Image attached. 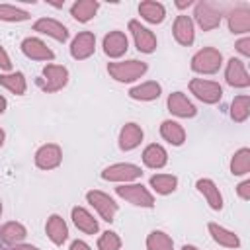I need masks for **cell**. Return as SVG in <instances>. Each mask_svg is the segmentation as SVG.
<instances>
[{
  "mask_svg": "<svg viewBox=\"0 0 250 250\" xmlns=\"http://www.w3.org/2000/svg\"><path fill=\"white\" fill-rule=\"evenodd\" d=\"M160 92H162L160 84L154 82V80H148V82H143V84L131 88L129 96L133 100H139V102H150V100H156L160 96Z\"/></svg>",
  "mask_w": 250,
  "mask_h": 250,
  "instance_id": "24",
  "label": "cell"
},
{
  "mask_svg": "<svg viewBox=\"0 0 250 250\" xmlns=\"http://www.w3.org/2000/svg\"><path fill=\"white\" fill-rule=\"evenodd\" d=\"M86 199H88V203L98 211V215H100L104 221H107V223L113 221V217H115V213H117V203H115L107 193L98 191V189H92V191L86 193Z\"/></svg>",
  "mask_w": 250,
  "mask_h": 250,
  "instance_id": "8",
  "label": "cell"
},
{
  "mask_svg": "<svg viewBox=\"0 0 250 250\" xmlns=\"http://www.w3.org/2000/svg\"><path fill=\"white\" fill-rule=\"evenodd\" d=\"M10 250H37V248L31 246V244H21V242H20V244H14Z\"/></svg>",
  "mask_w": 250,
  "mask_h": 250,
  "instance_id": "41",
  "label": "cell"
},
{
  "mask_svg": "<svg viewBox=\"0 0 250 250\" xmlns=\"http://www.w3.org/2000/svg\"><path fill=\"white\" fill-rule=\"evenodd\" d=\"M176 6L182 10V8H188V6H191V0H188V2H176Z\"/></svg>",
  "mask_w": 250,
  "mask_h": 250,
  "instance_id": "43",
  "label": "cell"
},
{
  "mask_svg": "<svg viewBox=\"0 0 250 250\" xmlns=\"http://www.w3.org/2000/svg\"><path fill=\"white\" fill-rule=\"evenodd\" d=\"M0 215H2V203H0Z\"/></svg>",
  "mask_w": 250,
  "mask_h": 250,
  "instance_id": "46",
  "label": "cell"
},
{
  "mask_svg": "<svg viewBox=\"0 0 250 250\" xmlns=\"http://www.w3.org/2000/svg\"><path fill=\"white\" fill-rule=\"evenodd\" d=\"M141 168L137 164H129V162H119V164H111L102 172V178L107 182H123L129 184L137 178H141Z\"/></svg>",
  "mask_w": 250,
  "mask_h": 250,
  "instance_id": "7",
  "label": "cell"
},
{
  "mask_svg": "<svg viewBox=\"0 0 250 250\" xmlns=\"http://www.w3.org/2000/svg\"><path fill=\"white\" fill-rule=\"evenodd\" d=\"M250 170V148H238L234 154H232V160H230V174L232 176H244L248 174Z\"/></svg>",
  "mask_w": 250,
  "mask_h": 250,
  "instance_id": "30",
  "label": "cell"
},
{
  "mask_svg": "<svg viewBox=\"0 0 250 250\" xmlns=\"http://www.w3.org/2000/svg\"><path fill=\"white\" fill-rule=\"evenodd\" d=\"M21 51L27 59H33V61H53L55 59V53L37 37H25L21 41Z\"/></svg>",
  "mask_w": 250,
  "mask_h": 250,
  "instance_id": "13",
  "label": "cell"
},
{
  "mask_svg": "<svg viewBox=\"0 0 250 250\" xmlns=\"http://www.w3.org/2000/svg\"><path fill=\"white\" fill-rule=\"evenodd\" d=\"M143 162L148 168H162L168 162V154H166L164 146H160V145L154 143V145H148L143 150Z\"/></svg>",
  "mask_w": 250,
  "mask_h": 250,
  "instance_id": "28",
  "label": "cell"
},
{
  "mask_svg": "<svg viewBox=\"0 0 250 250\" xmlns=\"http://www.w3.org/2000/svg\"><path fill=\"white\" fill-rule=\"evenodd\" d=\"M6 105H8V102H6V98L4 96H0V113L6 109Z\"/></svg>",
  "mask_w": 250,
  "mask_h": 250,
  "instance_id": "42",
  "label": "cell"
},
{
  "mask_svg": "<svg viewBox=\"0 0 250 250\" xmlns=\"http://www.w3.org/2000/svg\"><path fill=\"white\" fill-rule=\"evenodd\" d=\"M115 191L119 197H123L125 201H129L137 207H152L154 205L152 193L143 184H123V186L115 188Z\"/></svg>",
  "mask_w": 250,
  "mask_h": 250,
  "instance_id": "3",
  "label": "cell"
},
{
  "mask_svg": "<svg viewBox=\"0 0 250 250\" xmlns=\"http://www.w3.org/2000/svg\"><path fill=\"white\" fill-rule=\"evenodd\" d=\"M209 232H211L213 240L217 244H221V246H227V248H238L240 246L238 236L232 230H229V229H225V227H221L217 223H209Z\"/></svg>",
  "mask_w": 250,
  "mask_h": 250,
  "instance_id": "25",
  "label": "cell"
},
{
  "mask_svg": "<svg viewBox=\"0 0 250 250\" xmlns=\"http://www.w3.org/2000/svg\"><path fill=\"white\" fill-rule=\"evenodd\" d=\"M70 250H92L84 240H74L72 244H70Z\"/></svg>",
  "mask_w": 250,
  "mask_h": 250,
  "instance_id": "40",
  "label": "cell"
},
{
  "mask_svg": "<svg viewBox=\"0 0 250 250\" xmlns=\"http://www.w3.org/2000/svg\"><path fill=\"white\" fill-rule=\"evenodd\" d=\"M0 68L2 70H10L12 68V61H10V57H8V53H6V49L0 45Z\"/></svg>",
  "mask_w": 250,
  "mask_h": 250,
  "instance_id": "39",
  "label": "cell"
},
{
  "mask_svg": "<svg viewBox=\"0 0 250 250\" xmlns=\"http://www.w3.org/2000/svg\"><path fill=\"white\" fill-rule=\"evenodd\" d=\"M27 236V230L21 223H16V221H10L6 223L2 229H0V238L6 242V244H20L23 238Z\"/></svg>",
  "mask_w": 250,
  "mask_h": 250,
  "instance_id": "29",
  "label": "cell"
},
{
  "mask_svg": "<svg viewBox=\"0 0 250 250\" xmlns=\"http://www.w3.org/2000/svg\"><path fill=\"white\" fill-rule=\"evenodd\" d=\"M119 248H121V238L111 230H105L98 238V250H119Z\"/></svg>",
  "mask_w": 250,
  "mask_h": 250,
  "instance_id": "36",
  "label": "cell"
},
{
  "mask_svg": "<svg viewBox=\"0 0 250 250\" xmlns=\"http://www.w3.org/2000/svg\"><path fill=\"white\" fill-rule=\"evenodd\" d=\"M150 186H152V189H154L156 193L168 195V193H172V191L176 189L178 178L172 176V174H156V176L150 178Z\"/></svg>",
  "mask_w": 250,
  "mask_h": 250,
  "instance_id": "31",
  "label": "cell"
},
{
  "mask_svg": "<svg viewBox=\"0 0 250 250\" xmlns=\"http://www.w3.org/2000/svg\"><path fill=\"white\" fill-rule=\"evenodd\" d=\"M193 16H195L197 25H199L203 31H211V29L219 27V23H221V10H219L215 4L205 2V0L195 4Z\"/></svg>",
  "mask_w": 250,
  "mask_h": 250,
  "instance_id": "6",
  "label": "cell"
},
{
  "mask_svg": "<svg viewBox=\"0 0 250 250\" xmlns=\"http://www.w3.org/2000/svg\"><path fill=\"white\" fill-rule=\"evenodd\" d=\"M127 47H129V41H127L125 33L119 31V29L109 31V33L104 37V53H105L107 57H111V59H117V57L125 55Z\"/></svg>",
  "mask_w": 250,
  "mask_h": 250,
  "instance_id": "15",
  "label": "cell"
},
{
  "mask_svg": "<svg viewBox=\"0 0 250 250\" xmlns=\"http://www.w3.org/2000/svg\"><path fill=\"white\" fill-rule=\"evenodd\" d=\"M227 21H229V29L232 33H246V31H250V10L246 6H238L229 12Z\"/></svg>",
  "mask_w": 250,
  "mask_h": 250,
  "instance_id": "19",
  "label": "cell"
},
{
  "mask_svg": "<svg viewBox=\"0 0 250 250\" xmlns=\"http://www.w3.org/2000/svg\"><path fill=\"white\" fill-rule=\"evenodd\" d=\"M96 51V37L92 31H82L78 33L72 43H70V55L76 59V61H84L88 59L90 55H94Z\"/></svg>",
  "mask_w": 250,
  "mask_h": 250,
  "instance_id": "11",
  "label": "cell"
},
{
  "mask_svg": "<svg viewBox=\"0 0 250 250\" xmlns=\"http://www.w3.org/2000/svg\"><path fill=\"white\" fill-rule=\"evenodd\" d=\"M33 29L39 31V33H43V35H49V37H53L57 41H62V43L68 39V29L61 21H57L53 18H41V20H37L33 23Z\"/></svg>",
  "mask_w": 250,
  "mask_h": 250,
  "instance_id": "14",
  "label": "cell"
},
{
  "mask_svg": "<svg viewBox=\"0 0 250 250\" xmlns=\"http://www.w3.org/2000/svg\"><path fill=\"white\" fill-rule=\"evenodd\" d=\"M236 191H238V195H240L242 199H250V180L240 182L238 188H236Z\"/></svg>",
  "mask_w": 250,
  "mask_h": 250,
  "instance_id": "38",
  "label": "cell"
},
{
  "mask_svg": "<svg viewBox=\"0 0 250 250\" xmlns=\"http://www.w3.org/2000/svg\"><path fill=\"white\" fill-rule=\"evenodd\" d=\"M248 113H250V98L246 94L242 96H236L230 104V117L236 121V123H242L248 119Z\"/></svg>",
  "mask_w": 250,
  "mask_h": 250,
  "instance_id": "33",
  "label": "cell"
},
{
  "mask_svg": "<svg viewBox=\"0 0 250 250\" xmlns=\"http://www.w3.org/2000/svg\"><path fill=\"white\" fill-rule=\"evenodd\" d=\"M29 14L12 4H0V20L2 21H25Z\"/></svg>",
  "mask_w": 250,
  "mask_h": 250,
  "instance_id": "35",
  "label": "cell"
},
{
  "mask_svg": "<svg viewBox=\"0 0 250 250\" xmlns=\"http://www.w3.org/2000/svg\"><path fill=\"white\" fill-rule=\"evenodd\" d=\"M168 109H170V113H174L178 117H193L197 113L195 105L182 92H174L168 96Z\"/></svg>",
  "mask_w": 250,
  "mask_h": 250,
  "instance_id": "16",
  "label": "cell"
},
{
  "mask_svg": "<svg viewBox=\"0 0 250 250\" xmlns=\"http://www.w3.org/2000/svg\"><path fill=\"white\" fill-rule=\"evenodd\" d=\"M182 250H199V248H195V246H191V244H186Z\"/></svg>",
  "mask_w": 250,
  "mask_h": 250,
  "instance_id": "44",
  "label": "cell"
},
{
  "mask_svg": "<svg viewBox=\"0 0 250 250\" xmlns=\"http://www.w3.org/2000/svg\"><path fill=\"white\" fill-rule=\"evenodd\" d=\"M143 141V129L137 123H125L119 133V148L121 150H133Z\"/></svg>",
  "mask_w": 250,
  "mask_h": 250,
  "instance_id": "20",
  "label": "cell"
},
{
  "mask_svg": "<svg viewBox=\"0 0 250 250\" xmlns=\"http://www.w3.org/2000/svg\"><path fill=\"white\" fill-rule=\"evenodd\" d=\"M68 82V70L61 64H45L43 68V80H39V86L45 92H59Z\"/></svg>",
  "mask_w": 250,
  "mask_h": 250,
  "instance_id": "5",
  "label": "cell"
},
{
  "mask_svg": "<svg viewBox=\"0 0 250 250\" xmlns=\"http://www.w3.org/2000/svg\"><path fill=\"white\" fill-rule=\"evenodd\" d=\"M98 8H100V4L96 0H78V2H74L70 6V16L76 21H82L84 23V21H90L96 16Z\"/></svg>",
  "mask_w": 250,
  "mask_h": 250,
  "instance_id": "23",
  "label": "cell"
},
{
  "mask_svg": "<svg viewBox=\"0 0 250 250\" xmlns=\"http://www.w3.org/2000/svg\"><path fill=\"white\" fill-rule=\"evenodd\" d=\"M195 188H197V191L205 197V201L209 203L211 209H215V211L223 209V195H221V191H219V188L215 186L213 180H209V178H201V180H197Z\"/></svg>",
  "mask_w": 250,
  "mask_h": 250,
  "instance_id": "17",
  "label": "cell"
},
{
  "mask_svg": "<svg viewBox=\"0 0 250 250\" xmlns=\"http://www.w3.org/2000/svg\"><path fill=\"white\" fill-rule=\"evenodd\" d=\"M107 72L113 80L117 82H133L141 78L146 72V62L131 59V61H119V62H109Z\"/></svg>",
  "mask_w": 250,
  "mask_h": 250,
  "instance_id": "1",
  "label": "cell"
},
{
  "mask_svg": "<svg viewBox=\"0 0 250 250\" xmlns=\"http://www.w3.org/2000/svg\"><path fill=\"white\" fill-rule=\"evenodd\" d=\"M4 137H6V135H4V131H2V129H0V146H2V145H4Z\"/></svg>",
  "mask_w": 250,
  "mask_h": 250,
  "instance_id": "45",
  "label": "cell"
},
{
  "mask_svg": "<svg viewBox=\"0 0 250 250\" xmlns=\"http://www.w3.org/2000/svg\"><path fill=\"white\" fill-rule=\"evenodd\" d=\"M174 242L172 238L162 230H152L146 238V250H172Z\"/></svg>",
  "mask_w": 250,
  "mask_h": 250,
  "instance_id": "34",
  "label": "cell"
},
{
  "mask_svg": "<svg viewBox=\"0 0 250 250\" xmlns=\"http://www.w3.org/2000/svg\"><path fill=\"white\" fill-rule=\"evenodd\" d=\"M129 31L133 33V39H135V45H137L139 51H143V53H152V51L156 49V35H154L148 27L141 25V21L131 20V21H129Z\"/></svg>",
  "mask_w": 250,
  "mask_h": 250,
  "instance_id": "9",
  "label": "cell"
},
{
  "mask_svg": "<svg viewBox=\"0 0 250 250\" xmlns=\"http://www.w3.org/2000/svg\"><path fill=\"white\" fill-rule=\"evenodd\" d=\"M72 221H74L76 229L86 232V234H96L98 232V221L84 207H74L72 209Z\"/></svg>",
  "mask_w": 250,
  "mask_h": 250,
  "instance_id": "22",
  "label": "cell"
},
{
  "mask_svg": "<svg viewBox=\"0 0 250 250\" xmlns=\"http://www.w3.org/2000/svg\"><path fill=\"white\" fill-rule=\"evenodd\" d=\"M225 78H227L229 86H232V88H246V86H250V76H248L246 66H244V62L240 59H230L227 62Z\"/></svg>",
  "mask_w": 250,
  "mask_h": 250,
  "instance_id": "12",
  "label": "cell"
},
{
  "mask_svg": "<svg viewBox=\"0 0 250 250\" xmlns=\"http://www.w3.org/2000/svg\"><path fill=\"white\" fill-rule=\"evenodd\" d=\"M0 84L10 90L16 96H21L25 92V78L21 72H8V74H0Z\"/></svg>",
  "mask_w": 250,
  "mask_h": 250,
  "instance_id": "32",
  "label": "cell"
},
{
  "mask_svg": "<svg viewBox=\"0 0 250 250\" xmlns=\"http://www.w3.org/2000/svg\"><path fill=\"white\" fill-rule=\"evenodd\" d=\"M139 14L148 23H160L164 20V16H166V10H164V6L160 2L146 0V2H141L139 4Z\"/></svg>",
  "mask_w": 250,
  "mask_h": 250,
  "instance_id": "27",
  "label": "cell"
},
{
  "mask_svg": "<svg viewBox=\"0 0 250 250\" xmlns=\"http://www.w3.org/2000/svg\"><path fill=\"white\" fill-rule=\"evenodd\" d=\"M45 230H47V236L51 238L53 244H62L68 238V227L61 215H51L47 219Z\"/></svg>",
  "mask_w": 250,
  "mask_h": 250,
  "instance_id": "21",
  "label": "cell"
},
{
  "mask_svg": "<svg viewBox=\"0 0 250 250\" xmlns=\"http://www.w3.org/2000/svg\"><path fill=\"white\" fill-rule=\"evenodd\" d=\"M174 37L180 45H186L189 47L195 39V31H193V21L189 16H178L176 21H174Z\"/></svg>",
  "mask_w": 250,
  "mask_h": 250,
  "instance_id": "18",
  "label": "cell"
},
{
  "mask_svg": "<svg viewBox=\"0 0 250 250\" xmlns=\"http://www.w3.org/2000/svg\"><path fill=\"white\" fill-rule=\"evenodd\" d=\"M189 90L203 104H217L223 98L221 84L219 82H213V80H205V78H193L189 82Z\"/></svg>",
  "mask_w": 250,
  "mask_h": 250,
  "instance_id": "4",
  "label": "cell"
},
{
  "mask_svg": "<svg viewBox=\"0 0 250 250\" xmlns=\"http://www.w3.org/2000/svg\"><path fill=\"white\" fill-rule=\"evenodd\" d=\"M236 51L244 57H250V37H242L240 41H236Z\"/></svg>",
  "mask_w": 250,
  "mask_h": 250,
  "instance_id": "37",
  "label": "cell"
},
{
  "mask_svg": "<svg viewBox=\"0 0 250 250\" xmlns=\"http://www.w3.org/2000/svg\"><path fill=\"white\" fill-rule=\"evenodd\" d=\"M160 135L164 137V141H168V143L174 145V146H180V145H184V141H186V131H184V127H182L180 123H176V121H170V119L162 121V125H160Z\"/></svg>",
  "mask_w": 250,
  "mask_h": 250,
  "instance_id": "26",
  "label": "cell"
},
{
  "mask_svg": "<svg viewBox=\"0 0 250 250\" xmlns=\"http://www.w3.org/2000/svg\"><path fill=\"white\" fill-rule=\"evenodd\" d=\"M223 64V55L215 47H203L191 59V68L199 74H215Z\"/></svg>",
  "mask_w": 250,
  "mask_h": 250,
  "instance_id": "2",
  "label": "cell"
},
{
  "mask_svg": "<svg viewBox=\"0 0 250 250\" xmlns=\"http://www.w3.org/2000/svg\"><path fill=\"white\" fill-rule=\"evenodd\" d=\"M61 160H62V150L59 145H53V143L39 146L35 152V164L41 170H53L61 164Z\"/></svg>",
  "mask_w": 250,
  "mask_h": 250,
  "instance_id": "10",
  "label": "cell"
}]
</instances>
